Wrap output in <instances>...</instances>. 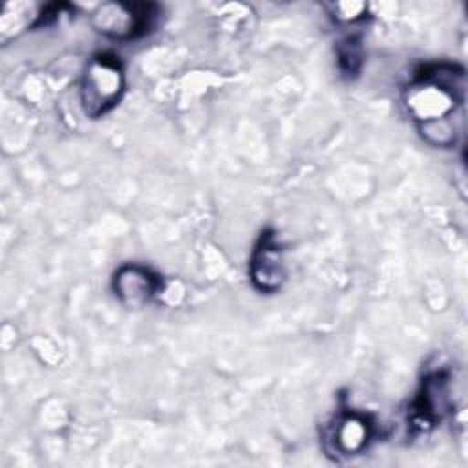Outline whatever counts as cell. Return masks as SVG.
Here are the masks:
<instances>
[{
  "label": "cell",
  "mask_w": 468,
  "mask_h": 468,
  "mask_svg": "<svg viewBox=\"0 0 468 468\" xmlns=\"http://www.w3.org/2000/svg\"><path fill=\"white\" fill-rule=\"evenodd\" d=\"M362 44L358 38L355 37H347L344 38L338 46H336V60H338V68L344 75H356L360 71L362 66Z\"/></svg>",
  "instance_id": "9"
},
{
  "label": "cell",
  "mask_w": 468,
  "mask_h": 468,
  "mask_svg": "<svg viewBox=\"0 0 468 468\" xmlns=\"http://www.w3.org/2000/svg\"><path fill=\"white\" fill-rule=\"evenodd\" d=\"M452 408V386L446 371H433L424 377L411 402L410 420L419 430H428L441 422Z\"/></svg>",
  "instance_id": "5"
},
{
  "label": "cell",
  "mask_w": 468,
  "mask_h": 468,
  "mask_svg": "<svg viewBox=\"0 0 468 468\" xmlns=\"http://www.w3.org/2000/svg\"><path fill=\"white\" fill-rule=\"evenodd\" d=\"M126 73L122 62L113 53L93 55L80 79V106L88 119H101L122 99Z\"/></svg>",
  "instance_id": "2"
},
{
  "label": "cell",
  "mask_w": 468,
  "mask_h": 468,
  "mask_svg": "<svg viewBox=\"0 0 468 468\" xmlns=\"http://www.w3.org/2000/svg\"><path fill=\"white\" fill-rule=\"evenodd\" d=\"M329 15L338 24H356L366 18L367 5L364 2H333L327 4Z\"/></svg>",
  "instance_id": "10"
},
{
  "label": "cell",
  "mask_w": 468,
  "mask_h": 468,
  "mask_svg": "<svg viewBox=\"0 0 468 468\" xmlns=\"http://www.w3.org/2000/svg\"><path fill=\"white\" fill-rule=\"evenodd\" d=\"M159 15L152 2H104L91 13V26L106 38L128 42L148 35Z\"/></svg>",
  "instance_id": "3"
},
{
  "label": "cell",
  "mask_w": 468,
  "mask_h": 468,
  "mask_svg": "<svg viewBox=\"0 0 468 468\" xmlns=\"http://www.w3.org/2000/svg\"><path fill=\"white\" fill-rule=\"evenodd\" d=\"M463 126H464V113L417 124V130H419V135L424 139V143H428L430 146L452 148L461 139Z\"/></svg>",
  "instance_id": "8"
},
{
  "label": "cell",
  "mask_w": 468,
  "mask_h": 468,
  "mask_svg": "<svg viewBox=\"0 0 468 468\" xmlns=\"http://www.w3.org/2000/svg\"><path fill=\"white\" fill-rule=\"evenodd\" d=\"M373 437L371 420L358 411L340 413L329 430V441L338 455L353 457L362 453Z\"/></svg>",
  "instance_id": "7"
},
{
  "label": "cell",
  "mask_w": 468,
  "mask_h": 468,
  "mask_svg": "<svg viewBox=\"0 0 468 468\" xmlns=\"http://www.w3.org/2000/svg\"><path fill=\"white\" fill-rule=\"evenodd\" d=\"M161 289V276L141 263H122L112 278V291L115 298L130 309L148 305Z\"/></svg>",
  "instance_id": "6"
},
{
  "label": "cell",
  "mask_w": 468,
  "mask_h": 468,
  "mask_svg": "<svg viewBox=\"0 0 468 468\" xmlns=\"http://www.w3.org/2000/svg\"><path fill=\"white\" fill-rule=\"evenodd\" d=\"M466 73L450 62L422 66L406 86L402 101L415 124L464 113Z\"/></svg>",
  "instance_id": "1"
},
{
  "label": "cell",
  "mask_w": 468,
  "mask_h": 468,
  "mask_svg": "<svg viewBox=\"0 0 468 468\" xmlns=\"http://www.w3.org/2000/svg\"><path fill=\"white\" fill-rule=\"evenodd\" d=\"M249 278L256 291L263 294L278 292L287 280L285 249L276 230H263L249 258Z\"/></svg>",
  "instance_id": "4"
}]
</instances>
